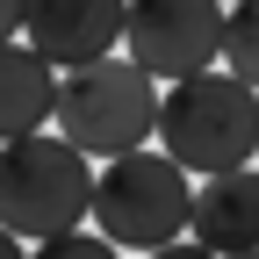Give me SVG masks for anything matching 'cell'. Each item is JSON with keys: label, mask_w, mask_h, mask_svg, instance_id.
I'll return each mask as SVG.
<instances>
[{"label": "cell", "mask_w": 259, "mask_h": 259, "mask_svg": "<svg viewBox=\"0 0 259 259\" xmlns=\"http://www.w3.org/2000/svg\"><path fill=\"white\" fill-rule=\"evenodd\" d=\"M0 259H29V245H22L15 231H0Z\"/></svg>", "instance_id": "cell-13"}, {"label": "cell", "mask_w": 259, "mask_h": 259, "mask_svg": "<svg viewBox=\"0 0 259 259\" xmlns=\"http://www.w3.org/2000/svg\"><path fill=\"white\" fill-rule=\"evenodd\" d=\"M79 216H94V166L72 137H8L0 144V231H15L22 245L79 231Z\"/></svg>", "instance_id": "cell-2"}, {"label": "cell", "mask_w": 259, "mask_h": 259, "mask_svg": "<svg viewBox=\"0 0 259 259\" xmlns=\"http://www.w3.org/2000/svg\"><path fill=\"white\" fill-rule=\"evenodd\" d=\"M223 259H259V245H245V252H223Z\"/></svg>", "instance_id": "cell-14"}, {"label": "cell", "mask_w": 259, "mask_h": 259, "mask_svg": "<svg viewBox=\"0 0 259 259\" xmlns=\"http://www.w3.org/2000/svg\"><path fill=\"white\" fill-rule=\"evenodd\" d=\"M223 65L245 87H259V0H231L223 8Z\"/></svg>", "instance_id": "cell-9"}, {"label": "cell", "mask_w": 259, "mask_h": 259, "mask_svg": "<svg viewBox=\"0 0 259 259\" xmlns=\"http://www.w3.org/2000/svg\"><path fill=\"white\" fill-rule=\"evenodd\" d=\"M223 8H231V0H223Z\"/></svg>", "instance_id": "cell-15"}, {"label": "cell", "mask_w": 259, "mask_h": 259, "mask_svg": "<svg viewBox=\"0 0 259 259\" xmlns=\"http://www.w3.org/2000/svg\"><path fill=\"white\" fill-rule=\"evenodd\" d=\"M187 166H173L166 151H115L101 173H94V223H101L108 245L151 252L166 238H187Z\"/></svg>", "instance_id": "cell-4"}, {"label": "cell", "mask_w": 259, "mask_h": 259, "mask_svg": "<svg viewBox=\"0 0 259 259\" xmlns=\"http://www.w3.org/2000/svg\"><path fill=\"white\" fill-rule=\"evenodd\" d=\"M58 137H72L87 158H115V151H137L151 130H158V79L144 72L137 58H94L72 65L58 79Z\"/></svg>", "instance_id": "cell-3"}, {"label": "cell", "mask_w": 259, "mask_h": 259, "mask_svg": "<svg viewBox=\"0 0 259 259\" xmlns=\"http://www.w3.org/2000/svg\"><path fill=\"white\" fill-rule=\"evenodd\" d=\"M187 238L209 245L216 259L259 245V173L252 166L202 173V187H194V202H187Z\"/></svg>", "instance_id": "cell-7"}, {"label": "cell", "mask_w": 259, "mask_h": 259, "mask_svg": "<svg viewBox=\"0 0 259 259\" xmlns=\"http://www.w3.org/2000/svg\"><path fill=\"white\" fill-rule=\"evenodd\" d=\"M158 151L187 173H231L252 166L259 151V87H245L231 65H209V72H187L158 94Z\"/></svg>", "instance_id": "cell-1"}, {"label": "cell", "mask_w": 259, "mask_h": 259, "mask_svg": "<svg viewBox=\"0 0 259 259\" xmlns=\"http://www.w3.org/2000/svg\"><path fill=\"white\" fill-rule=\"evenodd\" d=\"M144 259H216L209 245H194V238H166V245H151Z\"/></svg>", "instance_id": "cell-11"}, {"label": "cell", "mask_w": 259, "mask_h": 259, "mask_svg": "<svg viewBox=\"0 0 259 259\" xmlns=\"http://www.w3.org/2000/svg\"><path fill=\"white\" fill-rule=\"evenodd\" d=\"M122 15L130 0H22V36L58 72H72V65H94L122 44Z\"/></svg>", "instance_id": "cell-6"}, {"label": "cell", "mask_w": 259, "mask_h": 259, "mask_svg": "<svg viewBox=\"0 0 259 259\" xmlns=\"http://www.w3.org/2000/svg\"><path fill=\"white\" fill-rule=\"evenodd\" d=\"M130 58L151 79H187L223 58V0H130Z\"/></svg>", "instance_id": "cell-5"}, {"label": "cell", "mask_w": 259, "mask_h": 259, "mask_svg": "<svg viewBox=\"0 0 259 259\" xmlns=\"http://www.w3.org/2000/svg\"><path fill=\"white\" fill-rule=\"evenodd\" d=\"M29 259H122L101 231H58V238H36Z\"/></svg>", "instance_id": "cell-10"}, {"label": "cell", "mask_w": 259, "mask_h": 259, "mask_svg": "<svg viewBox=\"0 0 259 259\" xmlns=\"http://www.w3.org/2000/svg\"><path fill=\"white\" fill-rule=\"evenodd\" d=\"M15 29H22V0H0V44L15 36Z\"/></svg>", "instance_id": "cell-12"}, {"label": "cell", "mask_w": 259, "mask_h": 259, "mask_svg": "<svg viewBox=\"0 0 259 259\" xmlns=\"http://www.w3.org/2000/svg\"><path fill=\"white\" fill-rule=\"evenodd\" d=\"M58 108V65L36 51V44H0V144L8 137H29V130H44Z\"/></svg>", "instance_id": "cell-8"}]
</instances>
